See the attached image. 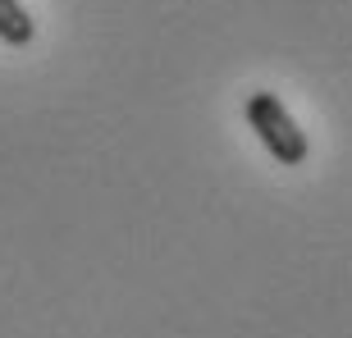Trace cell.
Returning <instances> with one entry per match:
<instances>
[{
    "mask_svg": "<svg viewBox=\"0 0 352 338\" xmlns=\"http://www.w3.org/2000/svg\"><path fill=\"white\" fill-rule=\"evenodd\" d=\"M248 128L261 137V146L279 165H302V160L311 156L307 133L298 128V119L288 115V105L274 91H252L248 96Z\"/></svg>",
    "mask_w": 352,
    "mask_h": 338,
    "instance_id": "6da1fadb",
    "label": "cell"
},
{
    "mask_svg": "<svg viewBox=\"0 0 352 338\" xmlns=\"http://www.w3.org/2000/svg\"><path fill=\"white\" fill-rule=\"evenodd\" d=\"M32 37H37V27H32V14L23 10V0H0V41L28 46Z\"/></svg>",
    "mask_w": 352,
    "mask_h": 338,
    "instance_id": "7a4b0ae2",
    "label": "cell"
}]
</instances>
